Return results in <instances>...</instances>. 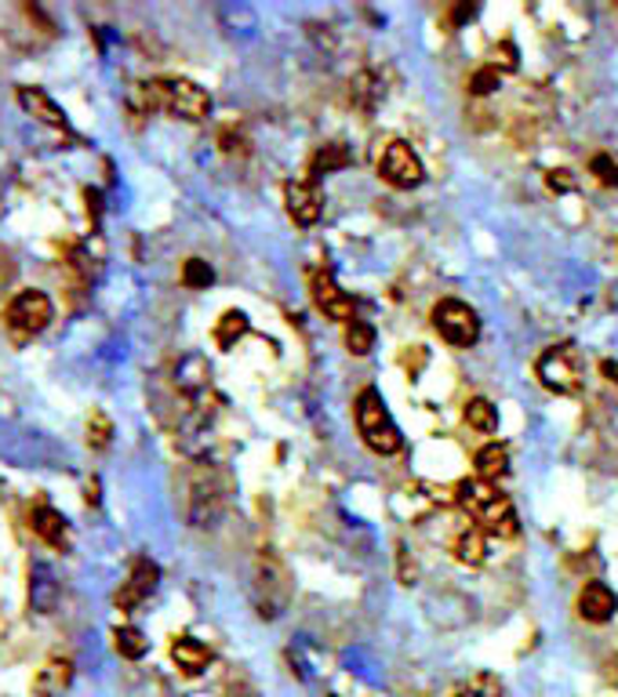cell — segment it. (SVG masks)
Listing matches in <instances>:
<instances>
[{
  "instance_id": "obj_20",
  "label": "cell",
  "mask_w": 618,
  "mask_h": 697,
  "mask_svg": "<svg viewBox=\"0 0 618 697\" xmlns=\"http://www.w3.org/2000/svg\"><path fill=\"white\" fill-rule=\"evenodd\" d=\"M477 472H480V480H502L505 472H510V451H505L502 443H488V447H480L477 451Z\"/></svg>"
},
{
  "instance_id": "obj_31",
  "label": "cell",
  "mask_w": 618,
  "mask_h": 697,
  "mask_svg": "<svg viewBox=\"0 0 618 697\" xmlns=\"http://www.w3.org/2000/svg\"><path fill=\"white\" fill-rule=\"evenodd\" d=\"M11 280H15V258L8 247H0V288H11Z\"/></svg>"
},
{
  "instance_id": "obj_29",
  "label": "cell",
  "mask_w": 618,
  "mask_h": 697,
  "mask_svg": "<svg viewBox=\"0 0 618 697\" xmlns=\"http://www.w3.org/2000/svg\"><path fill=\"white\" fill-rule=\"evenodd\" d=\"M109 436H114V426H109V418L106 415H92L88 421V443L95 447V451H103V447H109Z\"/></svg>"
},
{
  "instance_id": "obj_5",
  "label": "cell",
  "mask_w": 618,
  "mask_h": 697,
  "mask_svg": "<svg viewBox=\"0 0 618 697\" xmlns=\"http://www.w3.org/2000/svg\"><path fill=\"white\" fill-rule=\"evenodd\" d=\"M255 596H258V614L263 618H277L291 600V578L288 567L280 564L274 549L258 553V567H255Z\"/></svg>"
},
{
  "instance_id": "obj_19",
  "label": "cell",
  "mask_w": 618,
  "mask_h": 697,
  "mask_svg": "<svg viewBox=\"0 0 618 697\" xmlns=\"http://www.w3.org/2000/svg\"><path fill=\"white\" fill-rule=\"evenodd\" d=\"M455 559L466 567H480L488 559V538H484V530L480 527H469L462 530L459 538H455Z\"/></svg>"
},
{
  "instance_id": "obj_30",
  "label": "cell",
  "mask_w": 618,
  "mask_h": 697,
  "mask_svg": "<svg viewBox=\"0 0 618 697\" xmlns=\"http://www.w3.org/2000/svg\"><path fill=\"white\" fill-rule=\"evenodd\" d=\"M494 87H499V69H494V66L477 69L473 77H469V92H473V95H491Z\"/></svg>"
},
{
  "instance_id": "obj_17",
  "label": "cell",
  "mask_w": 618,
  "mask_h": 697,
  "mask_svg": "<svg viewBox=\"0 0 618 697\" xmlns=\"http://www.w3.org/2000/svg\"><path fill=\"white\" fill-rule=\"evenodd\" d=\"M171 662H175L185 676H201V672L212 665V651H207L201 640L179 636L175 643H171Z\"/></svg>"
},
{
  "instance_id": "obj_12",
  "label": "cell",
  "mask_w": 618,
  "mask_h": 697,
  "mask_svg": "<svg viewBox=\"0 0 618 697\" xmlns=\"http://www.w3.org/2000/svg\"><path fill=\"white\" fill-rule=\"evenodd\" d=\"M157 581H160V570H157V564L150 556H139L131 564V575H128V581L120 585V592H117V607L120 610H135L139 607L146 596H150L153 589H157Z\"/></svg>"
},
{
  "instance_id": "obj_25",
  "label": "cell",
  "mask_w": 618,
  "mask_h": 697,
  "mask_svg": "<svg viewBox=\"0 0 618 697\" xmlns=\"http://www.w3.org/2000/svg\"><path fill=\"white\" fill-rule=\"evenodd\" d=\"M345 349H350L353 356H367L371 349H375V328L364 320H353L350 328H345Z\"/></svg>"
},
{
  "instance_id": "obj_32",
  "label": "cell",
  "mask_w": 618,
  "mask_h": 697,
  "mask_svg": "<svg viewBox=\"0 0 618 697\" xmlns=\"http://www.w3.org/2000/svg\"><path fill=\"white\" fill-rule=\"evenodd\" d=\"M499 62H502V69H516V52L510 44H502V47H494V62L491 66L499 69Z\"/></svg>"
},
{
  "instance_id": "obj_13",
  "label": "cell",
  "mask_w": 618,
  "mask_h": 697,
  "mask_svg": "<svg viewBox=\"0 0 618 697\" xmlns=\"http://www.w3.org/2000/svg\"><path fill=\"white\" fill-rule=\"evenodd\" d=\"M30 523H33L36 538L47 541L58 553H70V523H66V516H62L55 505L36 502L33 513H30Z\"/></svg>"
},
{
  "instance_id": "obj_35",
  "label": "cell",
  "mask_w": 618,
  "mask_h": 697,
  "mask_svg": "<svg viewBox=\"0 0 618 697\" xmlns=\"http://www.w3.org/2000/svg\"><path fill=\"white\" fill-rule=\"evenodd\" d=\"M600 371H604V375H608L611 382H618V364H611V360H604Z\"/></svg>"
},
{
  "instance_id": "obj_21",
  "label": "cell",
  "mask_w": 618,
  "mask_h": 697,
  "mask_svg": "<svg viewBox=\"0 0 618 697\" xmlns=\"http://www.w3.org/2000/svg\"><path fill=\"white\" fill-rule=\"evenodd\" d=\"M350 164H353V153H350V149H345L342 142H331V146H324V149H320V153L313 157V164H309V174H313V179H324V174L342 171V168H350Z\"/></svg>"
},
{
  "instance_id": "obj_4",
  "label": "cell",
  "mask_w": 618,
  "mask_h": 697,
  "mask_svg": "<svg viewBox=\"0 0 618 697\" xmlns=\"http://www.w3.org/2000/svg\"><path fill=\"white\" fill-rule=\"evenodd\" d=\"M356 426H361L364 443L371 447L375 454H397L404 447V436L401 429L393 426L386 404H382L379 389H364L356 396Z\"/></svg>"
},
{
  "instance_id": "obj_28",
  "label": "cell",
  "mask_w": 618,
  "mask_h": 697,
  "mask_svg": "<svg viewBox=\"0 0 618 697\" xmlns=\"http://www.w3.org/2000/svg\"><path fill=\"white\" fill-rule=\"evenodd\" d=\"M589 171L597 174V182L600 185H611V190H618V164L608 157V153H600V157H593L589 160Z\"/></svg>"
},
{
  "instance_id": "obj_9",
  "label": "cell",
  "mask_w": 618,
  "mask_h": 697,
  "mask_svg": "<svg viewBox=\"0 0 618 697\" xmlns=\"http://www.w3.org/2000/svg\"><path fill=\"white\" fill-rule=\"evenodd\" d=\"M379 174H382V182L393 185V190H415V185H423L426 168L412 146L393 139L379 157Z\"/></svg>"
},
{
  "instance_id": "obj_14",
  "label": "cell",
  "mask_w": 618,
  "mask_h": 697,
  "mask_svg": "<svg viewBox=\"0 0 618 697\" xmlns=\"http://www.w3.org/2000/svg\"><path fill=\"white\" fill-rule=\"evenodd\" d=\"M284 201H288V215L299 222V226H313L320 218V193L313 182H288L284 185Z\"/></svg>"
},
{
  "instance_id": "obj_27",
  "label": "cell",
  "mask_w": 618,
  "mask_h": 697,
  "mask_svg": "<svg viewBox=\"0 0 618 697\" xmlns=\"http://www.w3.org/2000/svg\"><path fill=\"white\" fill-rule=\"evenodd\" d=\"M455 697H502V683L494 676H488V672H480V676L469 679Z\"/></svg>"
},
{
  "instance_id": "obj_18",
  "label": "cell",
  "mask_w": 618,
  "mask_h": 697,
  "mask_svg": "<svg viewBox=\"0 0 618 697\" xmlns=\"http://www.w3.org/2000/svg\"><path fill=\"white\" fill-rule=\"evenodd\" d=\"M212 385V367H207L204 356H190L179 364V389L190 396V400H201V393H207Z\"/></svg>"
},
{
  "instance_id": "obj_33",
  "label": "cell",
  "mask_w": 618,
  "mask_h": 697,
  "mask_svg": "<svg viewBox=\"0 0 618 697\" xmlns=\"http://www.w3.org/2000/svg\"><path fill=\"white\" fill-rule=\"evenodd\" d=\"M550 190H556V193H567V190H575V182H572V171H550Z\"/></svg>"
},
{
  "instance_id": "obj_22",
  "label": "cell",
  "mask_w": 618,
  "mask_h": 697,
  "mask_svg": "<svg viewBox=\"0 0 618 697\" xmlns=\"http://www.w3.org/2000/svg\"><path fill=\"white\" fill-rule=\"evenodd\" d=\"M247 334V317L241 313V309H230V313H222L219 328H215V342L222 349H233L241 339Z\"/></svg>"
},
{
  "instance_id": "obj_10",
  "label": "cell",
  "mask_w": 618,
  "mask_h": 697,
  "mask_svg": "<svg viewBox=\"0 0 618 697\" xmlns=\"http://www.w3.org/2000/svg\"><path fill=\"white\" fill-rule=\"evenodd\" d=\"M313 302H317L320 313L331 317V320H339V323H345V328H350V323L356 320L353 298L345 294L335 280H331V272H317V277H313Z\"/></svg>"
},
{
  "instance_id": "obj_36",
  "label": "cell",
  "mask_w": 618,
  "mask_h": 697,
  "mask_svg": "<svg viewBox=\"0 0 618 697\" xmlns=\"http://www.w3.org/2000/svg\"><path fill=\"white\" fill-rule=\"evenodd\" d=\"M88 502H92V505H98V483H95V480L88 483Z\"/></svg>"
},
{
  "instance_id": "obj_34",
  "label": "cell",
  "mask_w": 618,
  "mask_h": 697,
  "mask_svg": "<svg viewBox=\"0 0 618 697\" xmlns=\"http://www.w3.org/2000/svg\"><path fill=\"white\" fill-rule=\"evenodd\" d=\"M473 15H477V8H473V4H459V8H455V15H451V19H455V22H466V19H473Z\"/></svg>"
},
{
  "instance_id": "obj_23",
  "label": "cell",
  "mask_w": 618,
  "mask_h": 697,
  "mask_svg": "<svg viewBox=\"0 0 618 697\" xmlns=\"http://www.w3.org/2000/svg\"><path fill=\"white\" fill-rule=\"evenodd\" d=\"M114 643H117L120 657H128V662H139V657H142L146 651H150V640H146L135 625H120V629L114 632Z\"/></svg>"
},
{
  "instance_id": "obj_24",
  "label": "cell",
  "mask_w": 618,
  "mask_h": 697,
  "mask_svg": "<svg viewBox=\"0 0 618 697\" xmlns=\"http://www.w3.org/2000/svg\"><path fill=\"white\" fill-rule=\"evenodd\" d=\"M466 421H469V429H477V432H494L499 429V410L477 396V400L466 404Z\"/></svg>"
},
{
  "instance_id": "obj_26",
  "label": "cell",
  "mask_w": 618,
  "mask_h": 697,
  "mask_svg": "<svg viewBox=\"0 0 618 697\" xmlns=\"http://www.w3.org/2000/svg\"><path fill=\"white\" fill-rule=\"evenodd\" d=\"M212 280H215V272H212V266H207L204 258H190L182 266V283H185V288H207Z\"/></svg>"
},
{
  "instance_id": "obj_2",
  "label": "cell",
  "mask_w": 618,
  "mask_h": 697,
  "mask_svg": "<svg viewBox=\"0 0 618 697\" xmlns=\"http://www.w3.org/2000/svg\"><path fill=\"white\" fill-rule=\"evenodd\" d=\"M455 502L462 505V513H469V519L480 523V530L494 534V538H516L521 534V519H516L510 497L499 494L484 480H462L455 487Z\"/></svg>"
},
{
  "instance_id": "obj_1",
  "label": "cell",
  "mask_w": 618,
  "mask_h": 697,
  "mask_svg": "<svg viewBox=\"0 0 618 697\" xmlns=\"http://www.w3.org/2000/svg\"><path fill=\"white\" fill-rule=\"evenodd\" d=\"M135 103H139L142 114H153V109H164V114L179 120H207L212 114V95L204 92L201 84L185 81V77H164L135 87Z\"/></svg>"
},
{
  "instance_id": "obj_8",
  "label": "cell",
  "mask_w": 618,
  "mask_h": 697,
  "mask_svg": "<svg viewBox=\"0 0 618 697\" xmlns=\"http://www.w3.org/2000/svg\"><path fill=\"white\" fill-rule=\"evenodd\" d=\"M433 328H437L440 339L448 345H455V349H466V345H473L480 339L477 313L466 302H459V298H444V302L433 309Z\"/></svg>"
},
{
  "instance_id": "obj_16",
  "label": "cell",
  "mask_w": 618,
  "mask_h": 697,
  "mask_svg": "<svg viewBox=\"0 0 618 697\" xmlns=\"http://www.w3.org/2000/svg\"><path fill=\"white\" fill-rule=\"evenodd\" d=\"M73 683V662L70 657H52L33 679V694L36 697H58Z\"/></svg>"
},
{
  "instance_id": "obj_11",
  "label": "cell",
  "mask_w": 618,
  "mask_h": 697,
  "mask_svg": "<svg viewBox=\"0 0 618 697\" xmlns=\"http://www.w3.org/2000/svg\"><path fill=\"white\" fill-rule=\"evenodd\" d=\"M15 98H19V106L26 109V114H30L36 124H44V128L70 135V120H66V114H62V106L55 103V98H47V92H41V87L22 84L19 92H15Z\"/></svg>"
},
{
  "instance_id": "obj_7",
  "label": "cell",
  "mask_w": 618,
  "mask_h": 697,
  "mask_svg": "<svg viewBox=\"0 0 618 697\" xmlns=\"http://www.w3.org/2000/svg\"><path fill=\"white\" fill-rule=\"evenodd\" d=\"M535 375L556 396H572L583 385V371H578L575 349L572 345H553L535 360Z\"/></svg>"
},
{
  "instance_id": "obj_15",
  "label": "cell",
  "mask_w": 618,
  "mask_h": 697,
  "mask_svg": "<svg viewBox=\"0 0 618 697\" xmlns=\"http://www.w3.org/2000/svg\"><path fill=\"white\" fill-rule=\"evenodd\" d=\"M615 610H618V600H615V592L604 581H589L586 589L578 592V614H583L586 621H593V625L611 621Z\"/></svg>"
},
{
  "instance_id": "obj_6",
  "label": "cell",
  "mask_w": 618,
  "mask_h": 697,
  "mask_svg": "<svg viewBox=\"0 0 618 697\" xmlns=\"http://www.w3.org/2000/svg\"><path fill=\"white\" fill-rule=\"evenodd\" d=\"M52 298H47L44 291H33V288H26V291H19L15 298H11L8 302V309H4V328H8V334L11 339H33V334H41L47 323H52Z\"/></svg>"
},
{
  "instance_id": "obj_3",
  "label": "cell",
  "mask_w": 618,
  "mask_h": 697,
  "mask_svg": "<svg viewBox=\"0 0 618 697\" xmlns=\"http://www.w3.org/2000/svg\"><path fill=\"white\" fill-rule=\"evenodd\" d=\"M222 508H226V483H222L219 469L196 462L185 476V519L193 527H215Z\"/></svg>"
}]
</instances>
